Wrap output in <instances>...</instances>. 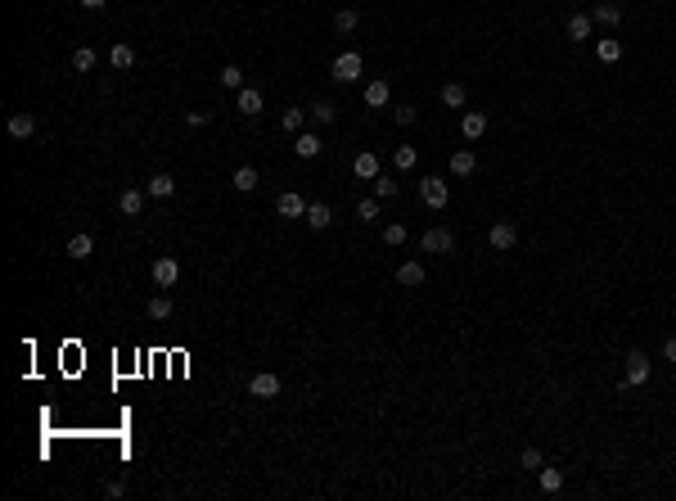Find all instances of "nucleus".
I'll return each mask as SVG.
<instances>
[{
	"label": "nucleus",
	"instance_id": "25",
	"mask_svg": "<svg viewBox=\"0 0 676 501\" xmlns=\"http://www.w3.org/2000/svg\"><path fill=\"white\" fill-rule=\"evenodd\" d=\"M144 312H149V321H167V316H171V294H167V289H163V294H154Z\"/></svg>",
	"mask_w": 676,
	"mask_h": 501
},
{
	"label": "nucleus",
	"instance_id": "37",
	"mask_svg": "<svg viewBox=\"0 0 676 501\" xmlns=\"http://www.w3.org/2000/svg\"><path fill=\"white\" fill-rule=\"evenodd\" d=\"M356 23H361V14H356V9H338V14H334V28H338V32H352Z\"/></svg>",
	"mask_w": 676,
	"mask_h": 501
},
{
	"label": "nucleus",
	"instance_id": "40",
	"mask_svg": "<svg viewBox=\"0 0 676 501\" xmlns=\"http://www.w3.org/2000/svg\"><path fill=\"white\" fill-rule=\"evenodd\" d=\"M185 122H190V127H207V122H212V108H207V113H203V108H190Z\"/></svg>",
	"mask_w": 676,
	"mask_h": 501
},
{
	"label": "nucleus",
	"instance_id": "41",
	"mask_svg": "<svg viewBox=\"0 0 676 501\" xmlns=\"http://www.w3.org/2000/svg\"><path fill=\"white\" fill-rule=\"evenodd\" d=\"M663 357H668V361L676 366V334H672V339H663Z\"/></svg>",
	"mask_w": 676,
	"mask_h": 501
},
{
	"label": "nucleus",
	"instance_id": "34",
	"mask_svg": "<svg viewBox=\"0 0 676 501\" xmlns=\"http://www.w3.org/2000/svg\"><path fill=\"white\" fill-rule=\"evenodd\" d=\"M384 244H388V249H401V244H406V226L401 222H388L384 226Z\"/></svg>",
	"mask_w": 676,
	"mask_h": 501
},
{
	"label": "nucleus",
	"instance_id": "13",
	"mask_svg": "<svg viewBox=\"0 0 676 501\" xmlns=\"http://www.w3.org/2000/svg\"><path fill=\"white\" fill-rule=\"evenodd\" d=\"M275 213H280V217H307V199H302L298 190H285V194L275 199Z\"/></svg>",
	"mask_w": 676,
	"mask_h": 501
},
{
	"label": "nucleus",
	"instance_id": "27",
	"mask_svg": "<svg viewBox=\"0 0 676 501\" xmlns=\"http://www.w3.org/2000/svg\"><path fill=\"white\" fill-rule=\"evenodd\" d=\"M95 64H100V59H95L91 45H77V50H72V72H91Z\"/></svg>",
	"mask_w": 676,
	"mask_h": 501
},
{
	"label": "nucleus",
	"instance_id": "15",
	"mask_svg": "<svg viewBox=\"0 0 676 501\" xmlns=\"http://www.w3.org/2000/svg\"><path fill=\"white\" fill-rule=\"evenodd\" d=\"M311 230H329V222H334V208L329 203H307V217H302Z\"/></svg>",
	"mask_w": 676,
	"mask_h": 501
},
{
	"label": "nucleus",
	"instance_id": "33",
	"mask_svg": "<svg viewBox=\"0 0 676 501\" xmlns=\"http://www.w3.org/2000/svg\"><path fill=\"white\" fill-rule=\"evenodd\" d=\"M415 158H420V154H415V145H397V154H392V163H397L401 172H411V167H415Z\"/></svg>",
	"mask_w": 676,
	"mask_h": 501
},
{
	"label": "nucleus",
	"instance_id": "26",
	"mask_svg": "<svg viewBox=\"0 0 676 501\" xmlns=\"http://www.w3.org/2000/svg\"><path fill=\"white\" fill-rule=\"evenodd\" d=\"M108 64H113V68H122V72H127V68L135 64V50H131V45H127V41H118V45H113V50H108Z\"/></svg>",
	"mask_w": 676,
	"mask_h": 501
},
{
	"label": "nucleus",
	"instance_id": "39",
	"mask_svg": "<svg viewBox=\"0 0 676 501\" xmlns=\"http://www.w3.org/2000/svg\"><path fill=\"white\" fill-rule=\"evenodd\" d=\"M519 466H523V470H541V451H537V447H523Z\"/></svg>",
	"mask_w": 676,
	"mask_h": 501
},
{
	"label": "nucleus",
	"instance_id": "10",
	"mask_svg": "<svg viewBox=\"0 0 676 501\" xmlns=\"http://www.w3.org/2000/svg\"><path fill=\"white\" fill-rule=\"evenodd\" d=\"M591 23H600V28L613 32V28L622 23V5H613V0H600V5L591 9Z\"/></svg>",
	"mask_w": 676,
	"mask_h": 501
},
{
	"label": "nucleus",
	"instance_id": "38",
	"mask_svg": "<svg viewBox=\"0 0 676 501\" xmlns=\"http://www.w3.org/2000/svg\"><path fill=\"white\" fill-rule=\"evenodd\" d=\"M392 118H397L401 127H415V122H420V108H415V104H401V108H397V113H392Z\"/></svg>",
	"mask_w": 676,
	"mask_h": 501
},
{
	"label": "nucleus",
	"instance_id": "6",
	"mask_svg": "<svg viewBox=\"0 0 676 501\" xmlns=\"http://www.w3.org/2000/svg\"><path fill=\"white\" fill-rule=\"evenodd\" d=\"M248 398H280V375L275 371H257L248 380Z\"/></svg>",
	"mask_w": 676,
	"mask_h": 501
},
{
	"label": "nucleus",
	"instance_id": "14",
	"mask_svg": "<svg viewBox=\"0 0 676 501\" xmlns=\"http://www.w3.org/2000/svg\"><path fill=\"white\" fill-rule=\"evenodd\" d=\"M235 104H239V113H244V118H257V113L266 108L262 91H253V86H239V100H235Z\"/></svg>",
	"mask_w": 676,
	"mask_h": 501
},
{
	"label": "nucleus",
	"instance_id": "29",
	"mask_svg": "<svg viewBox=\"0 0 676 501\" xmlns=\"http://www.w3.org/2000/svg\"><path fill=\"white\" fill-rule=\"evenodd\" d=\"M307 113H311L316 122H338V104H334V100H316Z\"/></svg>",
	"mask_w": 676,
	"mask_h": 501
},
{
	"label": "nucleus",
	"instance_id": "11",
	"mask_svg": "<svg viewBox=\"0 0 676 501\" xmlns=\"http://www.w3.org/2000/svg\"><path fill=\"white\" fill-rule=\"evenodd\" d=\"M361 100H365V108H388V77H374V81H365Z\"/></svg>",
	"mask_w": 676,
	"mask_h": 501
},
{
	"label": "nucleus",
	"instance_id": "16",
	"mask_svg": "<svg viewBox=\"0 0 676 501\" xmlns=\"http://www.w3.org/2000/svg\"><path fill=\"white\" fill-rule=\"evenodd\" d=\"M591 32H595V23H591V14H568V41H591Z\"/></svg>",
	"mask_w": 676,
	"mask_h": 501
},
{
	"label": "nucleus",
	"instance_id": "5",
	"mask_svg": "<svg viewBox=\"0 0 676 501\" xmlns=\"http://www.w3.org/2000/svg\"><path fill=\"white\" fill-rule=\"evenodd\" d=\"M649 375H654V366H649L645 352H641V348H636V352H626V375H622V380L636 388V384H645Z\"/></svg>",
	"mask_w": 676,
	"mask_h": 501
},
{
	"label": "nucleus",
	"instance_id": "36",
	"mask_svg": "<svg viewBox=\"0 0 676 501\" xmlns=\"http://www.w3.org/2000/svg\"><path fill=\"white\" fill-rule=\"evenodd\" d=\"M379 203H384V199H374V194H370V199H361V203H356V217H361V222H379Z\"/></svg>",
	"mask_w": 676,
	"mask_h": 501
},
{
	"label": "nucleus",
	"instance_id": "18",
	"mask_svg": "<svg viewBox=\"0 0 676 501\" xmlns=\"http://www.w3.org/2000/svg\"><path fill=\"white\" fill-rule=\"evenodd\" d=\"M64 253H68L72 262H86V258H91V253H95V240L86 235V230H77V235L68 240V249H64Z\"/></svg>",
	"mask_w": 676,
	"mask_h": 501
},
{
	"label": "nucleus",
	"instance_id": "17",
	"mask_svg": "<svg viewBox=\"0 0 676 501\" xmlns=\"http://www.w3.org/2000/svg\"><path fill=\"white\" fill-rule=\"evenodd\" d=\"M144 194H149V190H122V194H118L122 217H140V213H144Z\"/></svg>",
	"mask_w": 676,
	"mask_h": 501
},
{
	"label": "nucleus",
	"instance_id": "28",
	"mask_svg": "<svg viewBox=\"0 0 676 501\" xmlns=\"http://www.w3.org/2000/svg\"><path fill=\"white\" fill-rule=\"evenodd\" d=\"M217 81H221L226 91H239V86H244V68H239V64H226V68L217 72Z\"/></svg>",
	"mask_w": 676,
	"mask_h": 501
},
{
	"label": "nucleus",
	"instance_id": "31",
	"mask_svg": "<svg viewBox=\"0 0 676 501\" xmlns=\"http://www.w3.org/2000/svg\"><path fill=\"white\" fill-rule=\"evenodd\" d=\"M302 122H307V108H285V118H280V127H285L289 136H298V131H302Z\"/></svg>",
	"mask_w": 676,
	"mask_h": 501
},
{
	"label": "nucleus",
	"instance_id": "19",
	"mask_svg": "<svg viewBox=\"0 0 676 501\" xmlns=\"http://www.w3.org/2000/svg\"><path fill=\"white\" fill-rule=\"evenodd\" d=\"M397 285L401 289H420L424 285V262H401L397 266Z\"/></svg>",
	"mask_w": 676,
	"mask_h": 501
},
{
	"label": "nucleus",
	"instance_id": "12",
	"mask_svg": "<svg viewBox=\"0 0 676 501\" xmlns=\"http://www.w3.org/2000/svg\"><path fill=\"white\" fill-rule=\"evenodd\" d=\"M352 176L374 181V176H379V154H374V150H361V154L352 158Z\"/></svg>",
	"mask_w": 676,
	"mask_h": 501
},
{
	"label": "nucleus",
	"instance_id": "4",
	"mask_svg": "<svg viewBox=\"0 0 676 501\" xmlns=\"http://www.w3.org/2000/svg\"><path fill=\"white\" fill-rule=\"evenodd\" d=\"M487 244L496 253H510L514 244H519V230H514V222H491V230H487Z\"/></svg>",
	"mask_w": 676,
	"mask_h": 501
},
{
	"label": "nucleus",
	"instance_id": "2",
	"mask_svg": "<svg viewBox=\"0 0 676 501\" xmlns=\"http://www.w3.org/2000/svg\"><path fill=\"white\" fill-rule=\"evenodd\" d=\"M420 199L433 208V213H442V208H447V199H451L447 181H442V176H424V181H420Z\"/></svg>",
	"mask_w": 676,
	"mask_h": 501
},
{
	"label": "nucleus",
	"instance_id": "9",
	"mask_svg": "<svg viewBox=\"0 0 676 501\" xmlns=\"http://www.w3.org/2000/svg\"><path fill=\"white\" fill-rule=\"evenodd\" d=\"M321 150H325V140L316 136V131H298V136H293V154L298 158H321Z\"/></svg>",
	"mask_w": 676,
	"mask_h": 501
},
{
	"label": "nucleus",
	"instance_id": "20",
	"mask_svg": "<svg viewBox=\"0 0 676 501\" xmlns=\"http://www.w3.org/2000/svg\"><path fill=\"white\" fill-rule=\"evenodd\" d=\"M230 186H235L239 194H253L257 186H262V176H257V167H248V163H244V167H235V176H230Z\"/></svg>",
	"mask_w": 676,
	"mask_h": 501
},
{
	"label": "nucleus",
	"instance_id": "21",
	"mask_svg": "<svg viewBox=\"0 0 676 501\" xmlns=\"http://www.w3.org/2000/svg\"><path fill=\"white\" fill-rule=\"evenodd\" d=\"M595 59H600V64H618V59H622V41H618V36H600V41H595Z\"/></svg>",
	"mask_w": 676,
	"mask_h": 501
},
{
	"label": "nucleus",
	"instance_id": "1",
	"mask_svg": "<svg viewBox=\"0 0 676 501\" xmlns=\"http://www.w3.org/2000/svg\"><path fill=\"white\" fill-rule=\"evenodd\" d=\"M329 72H334V81H348V86H352V81H361L365 59L356 55V50H343V55L334 59V68H329Z\"/></svg>",
	"mask_w": 676,
	"mask_h": 501
},
{
	"label": "nucleus",
	"instance_id": "3",
	"mask_svg": "<svg viewBox=\"0 0 676 501\" xmlns=\"http://www.w3.org/2000/svg\"><path fill=\"white\" fill-rule=\"evenodd\" d=\"M420 249L424 253H456V235H451L447 226H433V230H424Z\"/></svg>",
	"mask_w": 676,
	"mask_h": 501
},
{
	"label": "nucleus",
	"instance_id": "24",
	"mask_svg": "<svg viewBox=\"0 0 676 501\" xmlns=\"http://www.w3.org/2000/svg\"><path fill=\"white\" fill-rule=\"evenodd\" d=\"M32 131H36V118L32 113H14V118H9V136H14V140H28Z\"/></svg>",
	"mask_w": 676,
	"mask_h": 501
},
{
	"label": "nucleus",
	"instance_id": "7",
	"mask_svg": "<svg viewBox=\"0 0 676 501\" xmlns=\"http://www.w3.org/2000/svg\"><path fill=\"white\" fill-rule=\"evenodd\" d=\"M460 136H464V140H483V136H487V113L464 108V113H460Z\"/></svg>",
	"mask_w": 676,
	"mask_h": 501
},
{
	"label": "nucleus",
	"instance_id": "22",
	"mask_svg": "<svg viewBox=\"0 0 676 501\" xmlns=\"http://www.w3.org/2000/svg\"><path fill=\"white\" fill-rule=\"evenodd\" d=\"M144 190H149V199H171V194H176V181H171L167 172H158V176L144 181Z\"/></svg>",
	"mask_w": 676,
	"mask_h": 501
},
{
	"label": "nucleus",
	"instance_id": "8",
	"mask_svg": "<svg viewBox=\"0 0 676 501\" xmlns=\"http://www.w3.org/2000/svg\"><path fill=\"white\" fill-rule=\"evenodd\" d=\"M176 280H181V262L176 258H158L154 262V285L158 289H176Z\"/></svg>",
	"mask_w": 676,
	"mask_h": 501
},
{
	"label": "nucleus",
	"instance_id": "42",
	"mask_svg": "<svg viewBox=\"0 0 676 501\" xmlns=\"http://www.w3.org/2000/svg\"><path fill=\"white\" fill-rule=\"evenodd\" d=\"M108 0H81V9H104Z\"/></svg>",
	"mask_w": 676,
	"mask_h": 501
},
{
	"label": "nucleus",
	"instance_id": "30",
	"mask_svg": "<svg viewBox=\"0 0 676 501\" xmlns=\"http://www.w3.org/2000/svg\"><path fill=\"white\" fill-rule=\"evenodd\" d=\"M537 479H541V492H559V488H563V470H546V466H541Z\"/></svg>",
	"mask_w": 676,
	"mask_h": 501
},
{
	"label": "nucleus",
	"instance_id": "35",
	"mask_svg": "<svg viewBox=\"0 0 676 501\" xmlns=\"http://www.w3.org/2000/svg\"><path fill=\"white\" fill-rule=\"evenodd\" d=\"M397 190H401L397 181H388V176H374V199H384V203H388V199H397Z\"/></svg>",
	"mask_w": 676,
	"mask_h": 501
},
{
	"label": "nucleus",
	"instance_id": "32",
	"mask_svg": "<svg viewBox=\"0 0 676 501\" xmlns=\"http://www.w3.org/2000/svg\"><path fill=\"white\" fill-rule=\"evenodd\" d=\"M442 104H447V108H464V86H460V81H447V86H442Z\"/></svg>",
	"mask_w": 676,
	"mask_h": 501
},
{
	"label": "nucleus",
	"instance_id": "23",
	"mask_svg": "<svg viewBox=\"0 0 676 501\" xmlns=\"http://www.w3.org/2000/svg\"><path fill=\"white\" fill-rule=\"evenodd\" d=\"M451 176H474V167H478V158H474V150H456L451 154Z\"/></svg>",
	"mask_w": 676,
	"mask_h": 501
}]
</instances>
